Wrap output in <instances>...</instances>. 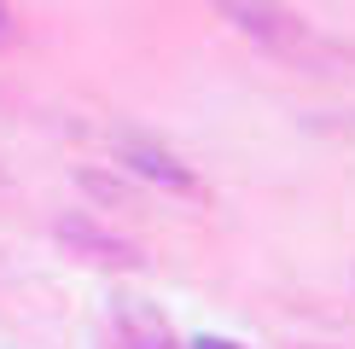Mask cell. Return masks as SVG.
<instances>
[{
  "mask_svg": "<svg viewBox=\"0 0 355 349\" xmlns=\"http://www.w3.org/2000/svg\"><path fill=\"white\" fill-rule=\"evenodd\" d=\"M221 12H227L250 41H262L274 58H286V64H297V70H327V64L344 58V53H338V41H327L309 18L274 6V0H221Z\"/></svg>",
  "mask_w": 355,
  "mask_h": 349,
  "instance_id": "6da1fadb",
  "label": "cell"
},
{
  "mask_svg": "<svg viewBox=\"0 0 355 349\" xmlns=\"http://www.w3.org/2000/svg\"><path fill=\"white\" fill-rule=\"evenodd\" d=\"M128 163H135L140 174H152V181H164V186H192V174L175 163L169 152H157V145H146V140L128 145Z\"/></svg>",
  "mask_w": 355,
  "mask_h": 349,
  "instance_id": "7a4b0ae2",
  "label": "cell"
},
{
  "mask_svg": "<svg viewBox=\"0 0 355 349\" xmlns=\"http://www.w3.org/2000/svg\"><path fill=\"white\" fill-rule=\"evenodd\" d=\"M123 332H128L135 349H169V326L152 309H123Z\"/></svg>",
  "mask_w": 355,
  "mask_h": 349,
  "instance_id": "3957f363",
  "label": "cell"
},
{
  "mask_svg": "<svg viewBox=\"0 0 355 349\" xmlns=\"http://www.w3.org/2000/svg\"><path fill=\"white\" fill-rule=\"evenodd\" d=\"M192 349H245V343H233V338H192Z\"/></svg>",
  "mask_w": 355,
  "mask_h": 349,
  "instance_id": "277c9868",
  "label": "cell"
},
{
  "mask_svg": "<svg viewBox=\"0 0 355 349\" xmlns=\"http://www.w3.org/2000/svg\"><path fill=\"white\" fill-rule=\"evenodd\" d=\"M0 41H12V12L0 6Z\"/></svg>",
  "mask_w": 355,
  "mask_h": 349,
  "instance_id": "5b68a950",
  "label": "cell"
}]
</instances>
